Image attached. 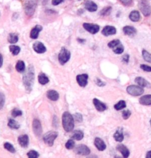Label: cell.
I'll return each mask as SVG.
<instances>
[{
	"instance_id": "6da1fadb",
	"label": "cell",
	"mask_w": 151,
	"mask_h": 158,
	"mask_svg": "<svg viewBox=\"0 0 151 158\" xmlns=\"http://www.w3.org/2000/svg\"><path fill=\"white\" fill-rule=\"evenodd\" d=\"M62 124L64 130L66 132H70L73 131L74 127V120L73 116L69 112L65 111L63 114Z\"/></svg>"
},
{
	"instance_id": "7a4b0ae2",
	"label": "cell",
	"mask_w": 151,
	"mask_h": 158,
	"mask_svg": "<svg viewBox=\"0 0 151 158\" xmlns=\"http://www.w3.org/2000/svg\"><path fill=\"white\" fill-rule=\"evenodd\" d=\"M34 79V67L30 65L23 77V83L27 91H31Z\"/></svg>"
},
{
	"instance_id": "3957f363",
	"label": "cell",
	"mask_w": 151,
	"mask_h": 158,
	"mask_svg": "<svg viewBox=\"0 0 151 158\" xmlns=\"http://www.w3.org/2000/svg\"><path fill=\"white\" fill-rule=\"evenodd\" d=\"M37 7L36 0H26L24 2V10L27 16H32L34 14Z\"/></svg>"
},
{
	"instance_id": "277c9868",
	"label": "cell",
	"mask_w": 151,
	"mask_h": 158,
	"mask_svg": "<svg viewBox=\"0 0 151 158\" xmlns=\"http://www.w3.org/2000/svg\"><path fill=\"white\" fill-rule=\"evenodd\" d=\"M70 57L71 54L70 51L66 48L63 47L61 49L58 56L59 62L62 65H64L70 60Z\"/></svg>"
},
{
	"instance_id": "5b68a950",
	"label": "cell",
	"mask_w": 151,
	"mask_h": 158,
	"mask_svg": "<svg viewBox=\"0 0 151 158\" xmlns=\"http://www.w3.org/2000/svg\"><path fill=\"white\" fill-rule=\"evenodd\" d=\"M58 136V133L55 131H50L44 135L43 140L47 145L52 146L54 144L55 140Z\"/></svg>"
},
{
	"instance_id": "8992f818",
	"label": "cell",
	"mask_w": 151,
	"mask_h": 158,
	"mask_svg": "<svg viewBox=\"0 0 151 158\" xmlns=\"http://www.w3.org/2000/svg\"><path fill=\"white\" fill-rule=\"evenodd\" d=\"M126 91L129 95L134 97L142 95L144 93V89L142 87L135 85H131L128 86L126 88Z\"/></svg>"
},
{
	"instance_id": "52a82bcc",
	"label": "cell",
	"mask_w": 151,
	"mask_h": 158,
	"mask_svg": "<svg viewBox=\"0 0 151 158\" xmlns=\"http://www.w3.org/2000/svg\"><path fill=\"white\" fill-rule=\"evenodd\" d=\"M139 8L145 17L150 16L151 14V7L149 3L146 0H140L139 2Z\"/></svg>"
},
{
	"instance_id": "ba28073f",
	"label": "cell",
	"mask_w": 151,
	"mask_h": 158,
	"mask_svg": "<svg viewBox=\"0 0 151 158\" xmlns=\"http://www.w3.org/2000/svg\"><path fill=\"white\" fill-rule=\"evenodd\" d=\"M74 152L79 155L88 156L90 153V149L86 145L80 144L75 147Z\"/></svg>"
},
{
	"instance_id": "9c48e42d",
	"label": "cell",
	"mask_w": 151,
	"mask_h": 158,
	"mask_svg": "<svg viewBox=\"0 0 151 158\" xmlns=\"http://www.w3.org/2000/svg\"><path fill=\"white\" fill-rule=\"evenodd\" d=\"M32 130L37 137H40L42 134L43 129L40 121L37 119H34L32 122Z\"/></svg>"
},
{
	"instance_id": "30bf717a",
	"label": "cell",
	"mask_w": 151,
	"mask_h": 158,
	"mask_svg": "<svg viewBox=\"0 0 151 158\" xmlns=\"http://www.w3.org/2000/svg\"><path fill=\"white\" fill-rule=\"evenodd\" d=\"M83 26L86 31H88L92 34H96L99 31V29H100V27L97 24L85 23L83 24Z\"/></svg>"
},
{
	"instance_id": "8fae6325",
	"label": "cell",
	"mask_w": 151,
	"mask_h": 158,
	"mask_svg": "<svg viewBox=\"0 0 151 158\" xmlns=\"http://www.w3.org/2000/svg\"><path fill=\"white\" fill-rule=\"evenodd\" d=\"M88 79L89 75L86 73L80 74L77 75L76 77V81L77 84H79L80 87H86L88 84Z\"/></svg>"
},
{
	"instance_id": "7c38bea8",
	"label": "cell",
	"mask_w": 151,
	"mask_h": 158,
	"mask_svg": "<svg viewBox=\"0 0 151 158\" xmlns=\"http://www.w3.org/2000/svg\"><path fill=\"white\" fill-rule=\"evenodd\" d=\"M32 48L36 53L40 54L45 53L47 50L46 46L40 41L35 42L32 45Z\"/></svg>"
},
{
	"instance_id": "4fadbf2b",
	"label": "cell",
	"mask_w": 151,
	"mask_h": 158,
	"mask_svg": "<svg viewBox=\"0 0 151 158\" xmlns=\"http://www.w3.org/2000/svg\"><path fill=\"white\" fill-rule=\"evenodd\" d=\"M93 103L94 104V106L95 107L96 110L99 112H104V111L108 109L106 105L103 102L100 101L97 98H94L93 100Z\"/></svg>"
},
{
	"instance_id": "5bb4252c",
	"label": "cell",
	"mask_w": 151,
	"mask_h": 158,
	"mask_svg": "<svg viewBox=\"0 0 151 158\" xmlns=\"http://www.w3.org/2000/svg\"><path fill=\"white\" fill-rule=\"evenodd\" d=\"M116 33V29L115 27L111 26H106L104 27L102 31V34L104 36H109L115 34Z\"/></svg>"
},
{
	"instance_id": "9a60e30c",
	"label": "cell",
	"mask_w": 151,
	"mask_h": 158,
	"mask_svg": "<svg viewBox=\"0 0 151 158\" xmlns=\"http://www.w3.org/2000/svg\"><path fill=\"white\" fill-rule=\"evenodd\" d=\"M136 83L140 87L142 88H150L151 87V84L147 80L141 77H138L135 79Z\"/></svg>"
},
{
	"instance_id": "2e32d148",
	"label": "cell",
	"mask_w": 151,
	"mask_h": 158,
	"mask_svg": "<svg viewBox=\"0 0 151 158\" xmlns=\"http://www.w3.org/2000/svg\"><path fill=\"white\" fill-rule=\"evenodd\" d=\"M84 6L85 8L90 12H95L97 10V4L91 0H86L84 3Z\"/></svg>"
},
{
	"instance_id": "e0dca14e",
	"label": "cell",
	"mask_w": 151,
	"mask_h": 158,
	"mask_svg": "<svg viewBox=\"0 0 151 158\" xmlns=\"http://www.w3.org/2000/svg\"><path fill=\"white\" fill-rule=\"evenodd\" d=\"M94 144L96 148L99 151H104L106 149V144L100 137H96Z\"/></svg>"
},
{
	"instance_id": "ac0fdd59",
	"label": "cell",
	"mask_w": 151,
	"mask_h": 158,
	"mask_svg": "<svg viewBox=\"0 0 151 158\" xmlns=\"http://www.w3.org/2000/svg\"><path fill=\"white\" fill-rule=\"evenodd\" d=\"M116 149L120 152L123 158H127L130 155V151L127 147L123 144H119L116 146Z\"/></svg>"
},
{
	"instance_id": "d6986e66",
	"label": "cell",
	"mask_w": 151,
	"mask_h": 158,
	"mask_svg": "<svg viewBox=\"0 0 151 158\" xmlns=\"http://www.w3.org/2000/svg\"><path fill=\"white\" fill-rule=\"evenodd\" d=\"M113 138L115 141L118 142H122L124 140V135H123V128L119 127L116 132L113 134Z\"/></svg>"
},
{
	"instance_id": "ffe728a7",
	"label": "cell",
	"mask_w": 151,
	"mask_h": 158,
	"mask_svg": "<svg viewBox=\"0 0 151 158\" xmlns=\"http://www.w3.org/2000/svg\"><path fill=\"white\" fill-rule=\"evenodd\" d=\"M18 142L22 148H27L29 143V138L27 134H23L18 137Z\"/></svg>"
},
{
	"instance_id": "44dd1931",
	"label": "cell",
	"mask_w": 151,
	"mask_h": 158,
	"mask_svg": "<svg viewBox=\"0 0 151 158\" xmlns=\"http://www.w3.org/2000/svg\"><path fill=\"white\" fill-rule=\"evenodd\" d=\"M43 30L42 26L40 25H36L32 29L30 33V38L32 39H36L39 36L40 32Z\"/></svg>"
},
{
	"instance_id": "7402d4cb",
	"label": "cell",
	"mask_w": 151,
	"mask_h": 158,
	"mask_svg": "<svg viewBox=\"0 0 151 158\" xmlns=\"http://www.w3.org/2000/svg\"><path fill=\"white\" fill-rule=\"evenodd\" d=\"M123 32L125 35L129 36H133L136 33L137 30L135 27L132 26H126L123 28Z\"/></svg>"
},
{
	"instance_id": "603a6c76",
	"label": "cell",
	"mask_w": 151,
	"mask_h": 158,
	"mask_svg": "<svg viewBox=\"0 0 151 158\" xmlns=\"http://www.w3.org/2000/svg\"><path fill=\"white\" fill-rule=\"evenodd\" d=\"M47 97L51 101H56L59 98V94L55 90L50 89L47 92Z\"/></svg>"
},
{
	"instance_id": "cb8c5ba5",
	"label": "cell",
	"mask_w": 151,
	"mask_h": 158,
	"mask_svg": "<svg viewBox=\"0 0 151 158\" xmlns=\"http://www.w3.org/2000/svg\"><path fill=\"white\" fill-rule=\"evenodd\" d=\"M139 103L142 105H151V94L143 95L139 100Z\"/></svg>"
},
{
	"instance_id": "d4e9b609",
	"label": "cell",
	"mask_w": 151,
	"mask_h": 158,
	"mask_svg": "<svg viewBox=\"0 0 151 158\" xmlns=\"http://www.w3.org/2000/svg\"><path fill=\"white\" fill-rule=\"evenodd\" d=\"M129 18L131 21L134 22H139L141 18V16L139 14V12L138 11L134 10L132 11L130 14H129Z\"/></svg>"
},
{
	"instance_id": "484cf974",
	"label": "cell",
	"mask_w": 151,
	"mask_h": 158,
	"mask_svg": "<svg viewBox=\"0 0 151 158\" xmlns=\"http://www.w3.org/2000/svg\"><path fill=\"white\" fill-rule=\"evenodd\" d=\"M84 137V133L81 130H75L72 135V138L74 140L80 141Z\"/></svg>"
},
{
	"instance_id": "4316f807",
	"label": "cell",
	"mask_w": 151,
	"mask_h": 158,
	"mask_svg": "<svg viewBox=\"0 0 151 158\" xmlns=\"http://www.w3.org/2000/svg\"><path fill=\"white\" fill-rule=\"evenodd\" d=\"M38 80L40 84L44 85L47 84V83L49 82V79L47 77V76L44 73H41L39 74V77H38Z\"/></svg>"
},
{
	"instance_id": "83f0119b",
	"label": "cell",
	"mask_w": 151,
	"mask_h": 158,
	"mask_svg": "<svg viewBox=\"0 0 151 158\" xmlns=\"http://www.w3.org/2000/svg\"><path fill=\"white\" fill-rule=\"evenodd\" d=\"M8 41L9 43L11 44L16 43L18 41V36L17 34L11 33L9 34L8 36Z\"/></svg>"
},
{
	"instance_id": "f1b7e54d",
	"label": "cell",
	"mask_w": 151,
	"mask_h": 158,
	"mask_svg": "<svg viewBox=\"0 0 151 158\" xmlns=\"http://www.w3.org/2000/svg\"><path fill=\"white\" fill-rule=\"evenodd\" d=\"M126 107V103L124 100H120L118 103L114 105V109L117 111L121 110Z\"/></svg>"
},
{
	"instance_id": "f546056e",
	"label": "cell",
	"mask_w": 151,
	"mask_h": 158,
	"mask_svg": "<svg viewBox=\"0 0 151 158\" xmlns=\"http://www.w3.org/2000/svg\"><path fill=\"white\" fill-rule=\"evenodd\" d=\"M8 126L11 129H18L20 126L15 120L10 119L8 120Z\"/></svg>"
},
{
	"instance_id": "4dcf8cb0",
	"label": "cell",
	"mask_w": 151,
	"mask_h": 158,
	"mask_svg": "<svg viewBox=\"0 0 151 158\" xmlns=\"http://www.w3.org/2000/svg\"><path fill=\"white\" fill-rule=\"evenodd\" d=\"M16 70L19 72H23L25 71V66L23 61H18L16 65Z\"/></svg>"
},
{
	"instance_id": "1f68e13d",
	"label": "cell",
	"mask_w": 151,
	"mask_h": 158,
	"mask_svg": "<svg viewBox=\"0 0 151 158\" xmlns=\"http://www.w3.org/2000/svg\"><path fill=\"white\" fill-rule=\"evenodd\" d=\"M9 51L11 52V53L13 55H17L20 52V48L18 46L11 45L9 47Z\"/></svg>"
},
{
	"instance_id": "d6a6232c",
	"label": "cell",
	"mask_w": 151,
	"mask_h": 158,
	"mask_svg": "<svg viewBox=\"0 0 151 158\" xmlns=\"http://www.w3.org/2000/svg\"><path fill=\"white\" fill-rule=\"evenodd\" d=\"M113 51L115 54H117V55L122 54L124 51V46L120 43L118 46H117L116 48H113Z\"/></svg>"
},
{
	"instance_id": "836d02e7",
	"label": "cell",
	"mask_w": 151,
	"mask_h": 158,
	"mask_svg": "<svg viewBox=\"0 0 151 158\" xmlns=\"http://www.w3.org/2000/svg\"><path fill=\"white\" fill-rule=\"evenodd\" d=\"M142 56L145 61L146 62L151 63V54L149 53L148 51L146 50H142Z\"/></svg>"
},
{
	"instance_id": "e575fe53",
	"label": "cell",
	"mask_w": 151,
	"mask_h": 158,
	"mask_svg": "<svg viewBox=\"0 0 151 158\" xmlns=\"http://www.w3.org/2000/svg\"><path fill=\"white\" fill-rule=\"evenodd\" d=\"M65 147L68 150H71L74 148L75 147V142L73 139H70L67 140V142L65 144Z\"/></svg>"
},
{
	"instance_id": "d590c367",
	"label": "cell",
	"mask_w": 151,
	"mask_h": 158,
	"mask_svg": "<svg viewBox=\"0 0 151 158\" xmlns=\"http://www.w3.org/2000/svg\"><path fill=\"white\" fill-rule=\"evenodd\" d=\"M120 43H121V42L119 39L113 40L112 41H110L108 43V46L109 48L113 49V48H116L117 46H118Z\"/></svg>"
},
{
	"instance_id": "8d00e7d4",
	"label": "cell",
	"mask_w": 151,
	"mask_h": 158,
	"mask_svg": "<svg viewBox=\"0 0 151 158\" xmlns=\"http://www.w3.org/2000/svg\"><path fill=\"white\" fill-rule=\"evenodd\" d=\"M4 147L5 149H6L7 150L9 151V152H11V153H14L16 152L15 148H14V146H13L11 143H5L4 144Z\"/></svg>"
},
{
	"instance_id": "74e56055",
	"label": "cell",
	"mask_w": 151,
	"mask_h": 158,
	"mask_svg": "<svg viewBox=\"0 0 151 158\" xmlns=\"http://www.w3.org/2000/svg\"><path fill=\"white\" fill-rule=\"evenodd\" d=\"M111 7H106L102 10L100 12V14L101 16H108L111 14Z\"/></svg>"
},
{
	"instance_id": "f35d334b",
	"label": "cell",
	"mask_w": 151,
	"mask_h": 158,
	"mask_svg": "<svg viewBox=\"0 0 151 158\" xmlns=\"http://www.w3.org/2000/svg\"><path fill=\"white\" fill-rule=\"evenodd\" d=\"M27 156L30 158H37L39 157V153L36 150H30L27 154Z\"/></svg>"
},
{
	"instance_id": "ab89813d",
	"label": "cell",
	"mask_w": 151,
	"mask_h": 158,
	"mask_svg": "<svg viewBox=\"0 0 151 158\" xmlns=\"http://www.w3.org/2000/svg\"><path fill=\"white\" fill-rule=\"evenodd\" d=\"M23 114L22 111L18 109H13L11 112V115L13 117H17L18 116H21Z\"/></svg>"
},
{
	"instance_id": "60d3db41",
	"label": "cell",
	"mask_w": 151,
	"mask_h": 158,
	"mask_svg": "<svg viewBox=\"0 0 151 158\" xmlns=\"http://www.w3.org/2000/svg\"><path fill=\"white\" fill-rule=\"evenodd\" d=\"M73 118L74 120L78 122V123H81L83 121V116L81 114L79 113H76L73 115Z\"/></svg>"
},
{
	"instance_id": "b9f144b4",
	"label": "cell",
	"mask_w": 151,
	"mask_h": 158,
	"mask_svg": "<svg viewBox=\"0 0 151 158\" xmlns=\"http://www.w3.org/2000/svg\"><path fill=\"white\" fill-rule=\"evenodd\" d=\"M131 116V111L129 110H125L122 112V117L124 120H127Z\"/></svg>"
},
{
	"instance_id": "7bdbcfd3",
	"label": "cell",
	"mask_w": 151,
	"mask_h": 158,
	"mask_svg": "<svg viewBox=\"0 0 151 158\" xmlns=\"http://www.w3.org/2000/svg\"><path fill=\"white\" fill-rule=\"evenodd\" d=\"M5 100H6V98L4 94L2 93H0V110L2 109L4 105Z\"/></svg>"
},
{
	"instance_id": "ee69618b",
	"label": "cell",
	"mask_w": 151,
	"mask_h": 158,
	"mask_svg": "<svg viewBox=\"0 0 151 158\" xmlns=\"http://www.w3.org/2000/svg\"><path fill=\"white\" fill-rule=\"evenodd\" d=\"M140 68L144 71L147 72H151V66H149V65L142 64V65H141Z\"/></svg>"
},
{
	"instance_id": "f6af8a7d",
	"label": "cell",
	"mask_w": 151,
	"mask_h": 158,
	"mask_svg": "<svg viewBox=\"0 0 151 158\" xmlns=\"http://www.w3.org/2000/svg\"><path fill=\"white\" fill-rule=\"evenodd\" d=\"M95 82L96 84L98 87H104L106 85V83L99 78H96Z\"/></svg>"
},
{
	"instance_id": "bcb514c9",
	"label": "cell",
	"mask_w": 151,
	"mask_h": 158,
	"mask_svg": "<svg viewBox=\"0 0 151 158\" xmlns=\"http://www.w3.org/2000/svg\"><path fill=\"white\" fill-rule=\"evenodd\" d=\"M129 57H130V56L128 54H126V55L123 56H122V61L125 63H128L129 61Z\"/></svg>"
},
{
	"instance_id": "7dc6e473",
	"label": "cell",
	"mask_w": 151,
	"mask_h": 158,
	"mask_svg": "<svg viewBox=\"0 0 151 158\" xmlns=\"http://www.w3.org/2000/svg\"><path fill=\"white\" fill-rule=\"evenodd\" d=\"M125 6H129L131 4L132 0H119Z\"/></svg>"
},
{
	"instance_id": "c3c4849f",
	"label": "cell",
	"mask_w": 151,
	"mask_h": 158,
	"mask_svg": "<svg viewBox=\"0 0 151 158\" xmlns=\"http://www.w3.org/2000/svg\"><path fill=\"white\" fill-rule=\"evenodd\" d=\"M64 0H52V4L53 6H57L60 4H61L62 2H63Z\"/></svg>"
},
{
	"instance_id": "681fc988",
	"label": "cell",
	"mask_w": 151,
	"mask_h": 158,
	"mask_svg": "<svg viewBox=\"0 0 151 158\" xmlns=\"http://www.w3.org/2000/svg\"><path fill=\"white\" fill-rule=\"evenodd\" d=\"M37 1L39 2V3L44 5V4H46L48 0H37Z\"/></svg>"
},
{
	"instance_id": "f907efd6",
	"label": "cell",
	"mask_w": 151,
	"mask_h": 158,
	"mask_svg": "<svg viewBox=\"0 0 151 158\" xmlns=\"http://www.w3.org/2000/svg\"><path fill=\"white\" fill-rule=\"evenodd\" d=\"M3 64V57H2V56L0 53V68L2 66Z\"/></svg>"
},
{
	"instance_id": "816d5d0a",
	"label": "cell",
	"mask_w": 151,
	"mask_h": 158,
	"mask_svg": "<svg viewBox=\"0 0 151 158\" xmlns=\"http://www.w3.org/2000/svg\"><path fill=\"white\" fill-rule=\"evenodd\" d=\"M146 158H151V150L148 151V152L146 153Z\"/></svg>"
},
{
	"instance_id": "f5cc1de1",
	"label": "cell",
	"mask_w": 151,
	"mask_h": 158,
	"mask_svg": "<svg viewBox=\"0 0 151 158\" xmlns=\"http://www.w3.org/2000/svg\"><path fill=\"white\" fill-rule=\"evenodd\" d=\"M77 40V41L79 42L80 43H84L86 41V40L82 39H80V38H78Z\"/></svg>"
},
{
	"instance_id": "db71d44e",
	"label": "cell",
	"mask_w": 151,
	"mask_h": 158,
	"mask_svg": "<svg viewBox=\"0 0 151 158\" xmlns=\"http://www.w3.org/2000/svg\"><path fill=\"white\" fill-rule=\"evenodd\" d=\"M150 124H151V120H150Z\"/></svg>"
}]
</instances>
